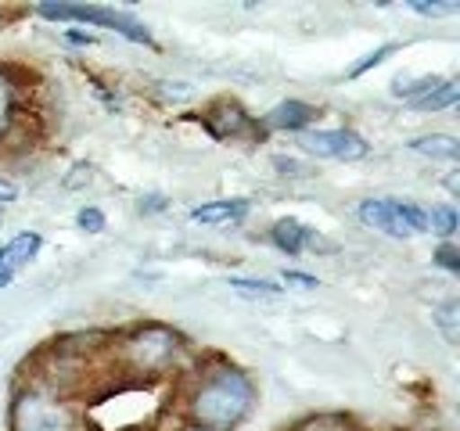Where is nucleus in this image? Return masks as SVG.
Masks as SVG:
<instances>
[{"label":"nucleus","instance_id":"obj_1","mask_svg":"<svg viewBox=\"0 0 460 431\" xmlns=\"http://www.w3.org/2000/svg\"><path fill=\"white\" fill-rule=\"evenodd\" d=\"M252 406V384L237 370H216L190 399V413L201 431H230Z\"/></svg>","mask_w":460,"mask_h":431},{"label":"nucleus","instance_id":"obj_2","mask_svg":"<svg viewBox=\"0 0 460 431\" xmlns=\"http://www.w3.org/2000/svg\"><path fill=\"white\" fill-rule=\"evenodd\" d=\"M36 11L43 18H50V22H90V25L115 29L119 36H126L133 43H151V32L133 14L115 11V7H101V4H40Z\"/></svg>","mask_w":460,"mask_h":431},{"label":"nucleus","instance_id":"obj_3","mask_svg":"<svg viewBox=\"0 0 460 431\" xmlns=\"http://www.w3.org/2000/svg\"><path fill=\"white\" fill-rule=\"evenodd\" d=\"M359 219L392 237H413V233L428 230L424 208H417L410 201H395V198H367L359 205Z\"/></svg>","mask_w":460,"mask_h":431},{"label":"nucleus","instance_id":"obj_4","mask_svg":"<svg viewBox=\"0 0 460 431\" xmlns=\"http://www.w3.org/2000/svg\"><path fill=\"white\" fill-rule=\"evenodd\" d=\"M11 431H72V413L43 391H22L11 409Z\"/></svg>","mask_w":460,"mask_h":431},{"label":"nucleus","instance_id":"obj_5","mask_svg":"<svg viewBox=\"0 0 460 431\" xmlns=\"http://www.w3.org/2000/svg\"><path fill=\"white\" fill-rule=\"evenodd\" d=\"M176 334L165 330V327H144L137 330L129 341H126V352H129V363L137 370H162L172 356H176Z\"/></svg>","mask_w":460,"mask_h":431},{"label":"nucleus","instance_id":"obj_6","mask_svg":"<svg viewBox=\"0 0 460 431\" xmlns=\"http://www.w3.org/2000/svg\"><path fill=\"white\" fill-rule=\"evenodd\" d=\"M302 151L316 154V158H338V162H356L367 154V144L359 133L352 129H316V133H302L298 136Z\"/></svg>","mask_w":460,"mask_h":431},{"label":"nucleus","instance_id":"obj_7","mask_svg":"<svg viewBox=\"0 0 460 431\" xmlns=\"http://www.w3.org/2000/svg\"><path fill=\"white\" fill-rule=\"evenodd\" d=\"M205 129L216 136V140H226V136H237L248 129V115L241 111V104L234 101H219L205 111Z\"/></svg>","mask_w":460,"mask_h":431},{"label":"nucleus","instance_id":"obj_8","mask_svg":"<svg viewBox=\"0 0 460 431\" xmlns=\"http://www.w3.org/2000/svg\"><path fill=\"white\" fill-rule=\"evenodd\" d=\"M270 237H273V244H277L280 251H288V255H298L302 248H320V244H323V241L316 237V230L302 226L298 219H277L273 230H270Z\"/></svg>","mask_w":460,"mask_h":431},{"label":"nucleus","instance_id":"obj_9","mask_svg":"<svg viewBox=\"0 0 460 431\" xmlns=\"http://www.w3.org/2000/svg\"><path fill=\"white\" fill-rule=\"evenodd\" d=\"M313 108L305 104V101H280L270 115H266V126L270 129H302V126H309L313 122Z\"/></svg>","mask_w":460,"mask_h":431},{"label":"nucleus","instance_id":"obj_10","mask_svg":"<svg viewBox=\"0 0 460 431\" xmlns=\"http://www.w3.org/2000/svg\"><path fill=\"white\" fill-rule=\"evenodd\" d=\"M248 212V205L241 198L234 201H208V205H198L190 208V219L194 223H205V226H216V223H230V219H241Z\"/></svg>","mask_w":460,"mask_h":431},{"label":"nucleus","instance_id":"obj_11","mask_svg":"<svg viewBox=\"0 0 460 431\" xmlns=\"http://www.w3.org/2000/svg\"><path fill=\"white\" fill-rule=\"evenodd\" d=\"M417 154H428V158H442V162H453L456 154H460V147H456V140L453 136H446V133H431V136H417L413 144H410Z\"/></svg>","mask_w":460,"mask_h":431},{"label":"nucleus","instance_id":"obj_12","mask_svg":"<svg viewBox=\"0 0 460 431\" xmlns=\"http://www.w3.org/2000/svg\"><path fill=\"white\" fill-rule=\"evenodd\" d=\"M36 251H40V233H18V237L4 248V266H7V269H18V266H25Z\"/></svg>","mask_w":460,"mask_h":431},{"label":"nucleus","instance_id":"obj_13","mask_svg":"<svg viewBox=\"0 0 460 431\" xmlns=\"http://www.w3.org/2000/svg\"><path fill=\"white\" fill-rule=\"evenodd\" d=\"M456 97H460V86H456L453 79H442V83H438L428 97H420L413 108H420V111H442V108H453Z\"/></svg>","mask_w":460,"mask_h":431},{"label":"nucleus","instance_id":"obj_14","mask_svg":"<svg viewBox=\"0 0 460 431\" xmlns=\"http://www.w3.org/2000/svg\"><path fill=\"white\" fill-rule=\"evenodd\" d=\"M435 323L442 327L446 341H449V345H456V338H460V302H456V298L442 302V305L435 309Z\"/></svg>","mask_w":460,"mask_h":431},{"label":"nucleus","instance_id":"obj_15","mask_svg":"<svg viewBox=\"0 0 460 431\" xmlns=\"http://www.w3.org/2000/svg\"><path fill=\"white\" fill-rule=\"evenodd\" d=\"M230 287L244 298H277L280 287L273 280H252V277H230Z\"/></svg>","mask_w":460,"mask_h":431},{"label":"nucleus","instance_id":"obj_16","mask_svg":"<svg viewBox=\"0 0 460 431\" xmlns=\"http://www.w3.org/2000/svg\"><path fill=\"white\" fill-rule=\"evenodd\" d=\"M424 219L438 237H453V230H456V212L449 205H431V212H424Z\"/></svg>","mask_w":460,"mask_h":431},{"label":"nucleus","instance_id":"obj_17","mask_svg":"<svg viewBox=\"0 0 460 431\" xmlns=\"http://www.w3.org/2000/svg\"><path fill=\"white\" fill-rule=\"evenodd\" d=\"M392 54H395V43H385V47H377V50H370V54H367L363 61H356V65L349 68V75L356 79V75H363L367 68H374V65H381V61H385V57H392Z\"/></svg>","mask_w":460,"mask_h":431},{"label":"nucleus","instance_id":"obj_18","mask_svg":"<svg viewBox=\"0 0 460 431\" xmlns=\"http://www.w3.org/2000/svg\"><path fill=\"white\" fill-rule=\"evenodd\" d=\"M7 126H11V79L0 68V136H4Z\"/></svg>","mask_w":460,"mask_h":431},{"label":"nucleus","instance_id":"obj_19","mask_svg":"<svg viewBox=\"0 0 460 431\" xmlns=\"http://www.w3.org/2000/svg\"><path fill=\"white\" fill-rule=\"evenodd\" d=\"M75 226L86 230V233H101V230H104V216H101L97 208H79V212H75Z\"/></svg>","mask_w":460,"mask_h":431},{"label":"nucleus","instance_id":"obj_20","mask_svg":"<svg viewBox=\"0 0 460 431\" xmlns=\"http://www.w3.org/2000/svg\"><path fill=\"white\" fill-rule=\"evenodd\" d=\"M410 7L417 14H428V18H442V14H456L460 11V4H420V0H413Z\"/></svg>","mask_w":460,"mask_h":431},{"label":"nucleus","instance_id":"obj_21","mask_svg":"<svg viewBox=\"0 0 460 431\" xmlns=\"http://www.w3.org/2000/svg\"><path fill=\"white\" fill-rule=\"evenodd\" d=\"M435 262L442 266V269H449V273H456L460 269V251L446 241V244H438V251H435Z\"/></svg>","mask_w":460,"mask_h":431},{"label":"nucleus","instance_id":"obj_22","mask_svg":"<svg viewBox=\"0 0 460 431\" xmlns=\"http://www.w3.org/2000/svg\"><path fill=\"white\" fill-rule=\"evenodd\" d=\"M273 165H277L284 176H309V169H305L302 162H295V158H284V154H280V158H273Z\"/></svg>","mask_w":460,"mask_h":431},{"label":"nucleus","instance_id":"obj_23","mask_svg":"<svg viewBox=\"0 0 460 431\" xmlns=\"http://www.w3.org/2000/svg\"><path fill=\"white\" fill-rule=\"evenodd\" d=\"M284 284H291V287H302V291H309V287H316V277H309V273H284Z\"/></svg>","mask_w":460,"mask_h":431},{"label":"nucleus","instance_id":"obj_24","mask_svg":"<svg viewBox=\"0 0 460 431\" xmlns=\"http://www.w3.org/2000/svg\"><path fill=\"white\" fill-rule=\"evenodd\" d=\"M165 208V198L162 194H147V198H140V212H162Z\"/></svg>","mask_w":460,"mask_h":431},{"label":"nucleus","instance_id":"obj_25","mask_svg":"<svg viewBox=\"0 0 460 431\" xmlns=\"http://www.w3.org/2000/svg\"><path fill=\"white\" fill-rule=\"evenodd\" d=\"M14 198H18V187L11 180H0V205L4 201H14Z\"/></svg>","mask_w":460,"mask_h":431},{"label":"nucleus","instance_id":"obj_26","mask_svg":"<svg viewBox=\"0 0 460 431\" xmlns=\"http://www.w3.org/2000/svg\"><path fill=\"white\" fill-rule=\"evenodd\" d=\"M7 280H11V269L4 266V251H0V287H7Z\"/></svg>","mask_w":460,"mask_h":431},{"label":"nucleus","instance_id":"obj_27","mask_svg":"<svg viewBox=\"0 0 460 431\" xmlns=\"http://www.w3.org/2000/svg\"><path fill=\"white\" fill-rule=\"evenodd\" d=\"M72 43H93V36H83V32H68Z\"/></svg>","mask_w":460,"mask_h":431},{"label":"nucleus","instance_id":"obj_28","mask_svg":"<svg viewBox=\"0 0 460 431\" xmlns=\"http://www.w3.org/2000/svg\"><path fill=\"white\" fill-rule=\"evenodd\" d=\"M187 431H201V427H187Z\"/></svg>","mask_w":460,"mask_h":431}]
</instances>
